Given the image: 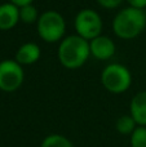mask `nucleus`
I'll use <instances>...</instances> for the list:
<instances>
[{"instance_id":"obj_1","label":"nucleus","mask_w":146,"mask_h":147,"mask_svg":"<svg viewBox=\"0 0 146 147\" xmlns=\"http://www.w3.org/2000/svg\"><path fill=\"white\" fill-rule=\"evenodd\" d=\"M91 57L89 41L83 39L82 36L69 35L65 36L58 43L57 49V58L59 63L67 70L80 69L83 65L87 63Z\"/></svg>"},{"instance_id":"obj_2","label":"nucleus","mask_w":146,"mask_h":147,"mask_svg":"<svg viewBox=\"0 0 146 147\" xmlns=\"http://www.w3.org/2000/svg\"><path fill=\"white\" fill-rule=\"evenodd\" d=\"M111 26L116 38L132 40L144 32L146 27V14L142 9L126 7L115 14Z\"/></svg>"},{"instance_id":"obj_3","label":"nucleus","mask_w":146,"mask_h":147,"mask_svg":"<svg viewBox=\"0 0 146 147\" xmlns=\"http://www.w3.org/2000/svg\"><path fill=\"white\" fill-rule=\"evenodd\" d=\"M36 32L44 43H59L66 34V20L57 10H45L36 22Z\"/></svg>"},{"instance_id":"obj_4","label":"nucleus","mask_w":146,"mask_h":147,"mask_svg":"<svg viewBox=\"0 0 146 147\" xmlns=\"http://www.w3.org/2000/svg\"><path fill=\"white\" fill-rule=\"evenodd\" d=\"M100 80L102 86L113 94H122L132 85V74L122 63H109L103 67Z\"/></svg>"},{"instance_id":"obj_5","label":"nucleus","mask_w":146,"mask_h":147,"mask_svg":"<svg viewBox=\"0 0 146 147\" xmlns=\"http://www.w3.org/2000/svg\"><path fill=\"white\" fill-rule=\"evenodd\" d=\"M74 28L75 34L82 36L83 39L91 41L102 34L103 22L100 13L95 9L85 8L76 13L74 18Z\"/></svg>"},{"instance_id":"obj_6","label":"nucleus","mask_w":146,"mask_h":147,"mask_svg":"<svg viewBox=\"0 0 146 147\" xmlns=\"http://www.w3.org/2000/svg\"><path fill=\"white\" fill-rule=\"evenodd\" d=\"M25 81L23 66L16 59H3L0 62V90L13 93L22 86Z\"/></svg>"},{"instance_id":"obj_7","label":"nucleus","mask_w":146,"mask_h":147,"mask_svg":"<svg viewBox=\"0 0 146 147\" xmlns=\"http://www.w3.org/2000/svg\"><path fill=\"white\" fill-rule=\"evenodd\" d=\"M89 49L91 57L98 59V61H109L115 54L116 45L110 36L101 34L100 36L89 41Z\"/></svg>"},{"instance_id":"obj_8","label":"nucleus","mask_w":146,"mask_h":147,"mask_svg":"<svg viewBox=\"0 0 146 147\" xmlns=\"http://www.w3.org/2000/svg\"><path fill=\"white\" fill-rule=\"evenodd\" d=\"M41 57V49L36 43L28 41L23 43L16 52L14 59L22 66H30L34 65L40 59Z\"/></svg>"},{"instance_id":"obj_9","label":"nucleus","mask_w":146,"mask_h":147,"mask_svg":"<svg viewBox=\"0 0 146 147\" xmlns=\"http://www.w3.org/2000/svg\"><path fill=\"white\" fill-rule=\"evenodd\" d=\"M20 21V8L7 1L0 4V30L9 31L18 25Z\"/></svg>"},{"instance_id":"obj_10","label":"nucleus","mask_w":146,"mask_h":147,"mask_svg":"<svg viewBox=\"0 0 146 147\" xmlns=\"http://www.w3.org/2000/svg\"><path fill=\"white\" fill-rule=\"evenodd\" d=\"M129 115L133 117L137 125L146 127V90L135 94L129 103Z\"/></svg>"},{"instance_id":"obj_11","label":"nucleus","mask_w":146,"mask_h":147,"mask_svg":"<svg viewBox=\"0 0 146 147\" xmlns=\"http://www.w3.org/2000/svg\"><path fill=\"white\" fill-rule=\"evenodd\" d=\"M39 17L40 13L34 4H27L20 8V21L25 25H36Z\"/></svg>"},{"instance_id":"obj_12","label":"nucleus","mask_w":146,"mask_h":147,"mask_svg":"<svg viewBox=\"0 0 146 147\" xmlns=\"http://www.w3.org/2000/svg\"><path fill=\"white\" fill-rule=\"evenodd\" d=\"M115 128L120 134H123V136L129 134L131 136L132 132L137 128V124L131 115H122V116L116 120Z\"/></svg>"},{"instance_id":"obj_13","label":"nucleus","mask_w":146,"mask_h":147,"mask_svg":"<svg viewBox=\"0 0 146 147\" xmlns=\"http://www.w3.org/2000/svg\"><path fill=\"white\" fill-rule=\"evenodd\" d=\"M40 147H74V145L62 134H49L41 141Z\"/></svg>"},{"instance_id":"obj_14","label":"nucleus","mask_w":146,"mask_h":147,"mask_svg":"<svg viewBox=\"0 0 146 147\" xmlns=\"http://www.w3.org/2000/svg\"><path fill=\"white\" fill-rule=\"evenodd\" d=\"M129 143L131 147H146V127L137 125V128L129 136Z\"/></svg>"},{"instance_id":"obj_15","label":"nucleus","mask_w":146,"mask_h":147,"mask_svg":"<svg viewBox=\"0 0 146 147\" xmlns=\"http://www.w3.org/2000/svg\"><path fill=\"white\" fill-rule=\"evenodd\" d=\"M100 7L105 8V9H115V8L120 7V4L124 0H96Z\"/></svg>"},{"instance_id":"obj_16","label":"nucleus","mask_w":146,"mask_h":147,"mask_svg":"<svg viewBox=\"0 0 146 147\" xmlns=\"http://www.w3.org/2000/svg\"><path fill=\"white\" fill-rule=\"evenodd\" d=\"M128 3V7H133L137 9H145L146 7V0H126Z\"/></svg>"},{"instance_id":"obj_17","label":"nucleus","mask_w":146,"mask_h":147,"mask_svg":"<svg viewBox=\"0 0 146 147\" xmlns=\"http://www.w3.org/2000/svg\"><path fill=\"white\" fill-rule=\"evenodd\" d=\"M9 3H12V4H14L16 7L21 8L23 7V5H27V4H32L34 0H8Z\"/></svg>"},{"instance_id":"obj_18","label":"nucleus","mask_w":146,"mask_h":147,"mask_svg":"<svg viewBox=\"0 0 146 147\" xmlns=\"http://www.w3.org/2000/svg\"><path fill=\"white\" fill-rule=\"evenodd\" d=\"M144 12H145V14H146V7H145V9H144Z\"/></svg>"}]
</instances>
